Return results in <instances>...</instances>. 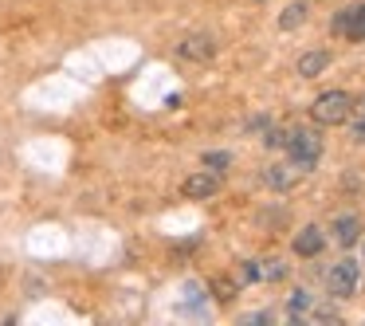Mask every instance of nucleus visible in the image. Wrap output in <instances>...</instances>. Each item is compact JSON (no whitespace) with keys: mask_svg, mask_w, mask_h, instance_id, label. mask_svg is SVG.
I'll return each mask as SVG.
<instances>
[{"mask_svg":"<svg viewBox=\"0 0 365 326\" xmlns=\"http://www.w3.org/2000/svg\"><path fill=\"white\" fill-rule=\"evenodd\" d=\"M283 150L291 153V165H299L302 173H310V169H314V161H318V153H322V138H318V130H310V126L287 130Z\"/></svg>","mask_w":365,"mask_h":326,"instance_id":"nucleus-1","label":"nucleus"},{"mask_svg":"<svg viewBox=\"0 0 365 326\" xmlns=\"http://www.w3.org/2000/svg\"><path fill=\"white\" fill-rule=\"evenodd\" d=\"M349 106H354L349 91H326L310 103V118L318 126H341V122H349Z\"/></svg>","mask_w":365,"mask_h":326,"instance_id":"nucleus-2","label":"nucleus"},{"mask_svg":"<svg viewBox=\"0 0 365 326\" xmlns=\"http://www.w3.org/2000/svg\"><path fill=\"white\" fill-rule=\"evenodd\" d=\"M357 283H361V263L357 260H338L330 268V275H326V291L334 299H349L357 291Z\"/></svg>","mask_w":365,"mask_h":326,"instance_id":"nucleus-3","label":"nucleus"},{"mask_svg":"<svg viewBox=\"0 0 365 326\" xmlns=\"http://www.w3.org/2000/svg\"><path fill=\"white\" fill-rule=\"evenodd\" d=\"M334 32L338 36H346V40H365V0L361 4H354V9H341L338 16H334Z\"/></svg>","mask_w":365,"mask_h":326,"instance_id":"nucleus-4","label":"nucleus"},{"mask_svg":"<svg viewBox=\"0 0 365 326\" xmlns=\"http://www.w3.org/2000/svg\"><path fill=\"white\" fill-rule=\"evenodd\" d=\"M181 193L189 200H208L220 193V173H212V169H200V173H189L181 185Z\"/></svg>","mask_w":365,"mask_h":326,"instance_id":"nucleus-5","label":"nucleus"},{"mask_svg":"<svg viewBox=\"0 0 365 326\" xmlns=\"http://www.w3.org/2000/svg\"><path fill=\"white\" fill-rule=\"evenodd\" d=\"M177 56L189 59V63H208V59L216 56V40H212V36H205V32L185 36V40L177 44Z\"/></svg>","mask_w":365,"mask_h":326,"instance_id":"nucleus-6","label":"nucleus"},{"mask_svg":"<svg viewBox=\"0 0 365 326\" xmlns=\"http://www.w3.org/2000/svg\"><path fill=\"white\" fill-rule=\"evenodd\" d=\"M299 177H302L299 165H271V169H263V173H259V181L267 185V189H275V193H287Z\"/></svg>","mask_w":365,"mask_h":326,"instance_id":"nucleus-7","label":"nucleus"},{"mask_svg":"<svg viewBox=\"0 0 365 326\" xmlns=\"http://www.w3.org/2000/svg\"><path fill=\"white\" fill-rule=\"evenodd\" d=\"M247 279H263V283H279V279H287V263L283 260H255V263H247V271H244Z\"/></svg>","mask_w":365,"mask_h":326,"instance_id":"nucleus-8","label":"nucleus"},{"mask_svg":"<svg viewBox=\"0 0 365 326\" xmlns=\"http://www.w3.org/2000/svg\"><path fill=\"white\" fill-rule=\"evenodd\" d=\"M330 232H334V240H338L341 248H349V244L361 240V220H357V216H338Z\"/></svg>","mask_w":365,"mask_h":326,"instance_id":"nucleus-9","label":"nucleus"},{"mask_svg":"<svg viewBox=\"0 0 365 326\" xmlns=\"http://www.w3.org/2000/svg\"><path fill=\"white\" fill-rule=\"evenodd\" d=\"M318 252H322V228L307 224V228L294 236V255H318Z\"/></svg>","mask_w":365,"mask_h":326,"instance_id":"nucleus-10","label":"nucleus"},{"mask_svg":"<svg viewBox=\"0 0 365 326\" xmlns=\"http://www.w3.org/2000/svg\"><path fill=\"white\" fill-rule=\"evenodd\" d=\"M326 67H330V51H307V56L299 59V75H302V79H314V75H322Z\"/></svg>","mask_w":365,"mask_h":326,"instance_id":"nucleus-11","label":"nucleus"},{"mask_svg":"<svg viewBox=\"0 0 365 326\" xmlns=\"http://www.w3.org/2000/svg\"><path fill=\"white\" fill-rule=\"evenodd\" d=\"M310 307H314V295H310L307 287H299V291H291V302H287V315H291L294 322H299V318L307 315Z\"/></svg>","mask_w":365,"mask_h":326,"instance_id":"nucleus-12","label":"nucleus"},{"mask_svg":"<svg viewBox=\"0 0 365 326\" xmlns=\"http://www.w3.org/2000/svg\"><path fill=\"white\" fill-rule=\"evenodd\" d=\"M307 12H310V9H307V0H294V4H287V12L279 16V24L291 32V28H299L302 20H307Z\"/></svg>","mask_w":365,"mask_h":326,"instance_id":"nucleus-13","label":"nucleus"},{"mask_svg":"<svg viewBox=\"0 0 365 326\" xmlns=\"http://www.w3.org/2000/svg\"><path fill=\"white\" fill-rule=\"evenodd\" d=\"M283 142H287V130H279V126H271L267 138H263V146H267V150H283Z\"/></svg>","mask_w":365,"mask_h":326,"instance_id":"nucleus-14","label":"nucleus"},{"mask_svg":"<svg viewBox=\"0 0 365 326\" xmlns=\"http://www.w3.org/2000/svg\"><path fill=\"white\" fill-rule=\"evenodd\" d=\"M228 153H205V169H212V173H220L224 165H228Z\"/></svg>","mask_w":365,"mask_h":326,"instance_id":"nucleus-15","label":"nucleus"},{"mask_svg":"<svg viewBox=\"0 0 365 326\" xmlns=\"http://www.w3.org/2000/svg\"><path fill=\"white\" fill-rule=\"evenodd\" d=\"M212 287H216V291H220V295H216V299H220V302H228L232 295H236V283H228V279H212Z\"/></svg>","mask_w":365,"mask_h":326,"instance_id":"nucleus-16","label":"nucleus"},{"mask_svg":"<svg viewBox=\"0 0 365 326\" xmlns=\"http://www.w3.org/2000/svg\"><path fill=\"white\" fill-rule=\"evenodd\" d=\"M307 315L314 318V322H330V318H338V310H334V307H310Z\"/></svg>","mask_w":365,"mask_h":326,"instance_id":"nucleus-17","label":"nucleus"},{"mask_svg":"<svg viewBox=\"0 0 365 326\" xmlns=\"http://www.w3.org/2000/svg\"><path fill=\"white\" fill-rule=\"evenodd\" d=\"M244 322H271V315H267V310H255V315L244 318Z\"/></svg>","mask_w":365,"mask_h":326,"instance_id":"nucleus-18","label":"nucleus"},{"mask_svg":"<svg viewBox=\"0 0 365 326\" xmlns=\"http://www.w3.org/2000/svg\"><path fill=\"white\" fill-rule=\"evenodd\" d=\"M354 138H357V142H365V122H357V126H354Z\"/></svg>","mask_w":365,"mask_h":326,"instance_id":"nucleus-19","label":"nucleus"}]
</instances>
